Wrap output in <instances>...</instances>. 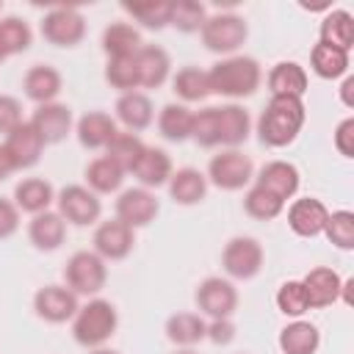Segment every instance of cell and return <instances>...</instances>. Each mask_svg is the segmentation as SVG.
Listing matches in <instances>:
<instances>
[{
  "mask_svg": "<svg viewBox=\"0 0 354 354\" xmlns=\"http://www.w3.org/2000/svg\"><path fill=\"white\" fill-rule=\"evenodd\" d=\"M318 36H321V44L348 53L354 44V17L346 8H329L326 17L321 19Z\"/></svg>",
  "mask_w": 354,
  "mask_h": 354,
  "instance_id": "obj_29",
  "label": "cell"
},
{
  "mask_svg": "<svg viewBox=\"0 0 354 354\" xmlns=\"http://www.w3.org/2000/svg\"><path fill=\"white\" fill-rule=\"evenodd\" d=\"M41 36L55 47H75L86 36V19L72 6H55L41 17Z\"/></svg>",
  "mask_w": 354,
  "mask_h": 354,
  "instance_id": "obj_8",
  "label": "cell"
},
{
  "mask_svg": "<svg viewBox=\"0 0 354 354\" xmlns=\"http://www.w3.org/2000/svg\"><path fill=\"white\" fill-rule=\"evenodd\" d=\"M124 183V171L111 160V158H94L88 166H86V188L94 191L97 196L100 194H113L119 191Z\"/></svg>",
  "mask_w": 354,
  "mask_h": 354,
  "instance_id": "obj_34",
  "label": "cell"
},
{
  "mask_svg": "<svg viewBox=\"0 0 354 354\" xmlns=\"http://www.w3.org/2000/svg\"><path fill=\"white\" fill-rule=\"evenodd\" d=\"M205 19H207V11H205L202 3H196V0H177V3H171V19H169V25H174L177 30L196 33V30H202Z\"/></svg>",
  "mask_w": 354,
  "mask_h": 354,
  "instance_id": "obj_44",
  "label": "cell"
},
{
  "mask_svg": "<svg viewBox=\"0 0 354 354\" xmlns=\"http://www.w3.org/2000/svg\"><path fill=\"white\" fill-rule=\"evenodd\" d=\"M243 210L257 221H271L285 210V202L279 196H274L271 191H266L260 185H252L243 194Z\"/></svg>",
  "mask_w": 354,
  "mask_h": 354,
  "instance_id": "obj_39",
  "label": "cell"
},
{
  "mask_svg": "<svg viewBox=\"0 0 354 354\" xmlns=\"http://www.w3.org/2000/svg\"><path fill=\"white\" fill-rule=\"evenodd\" d=\"M260 80H263V69L252 55H227L207 69L210 94H221L232 100L252 97L260 88Z\"/></svg>",
  "mask_w": 354,
  "mask_h": 354,
  "instance_id": "obj_2",
  "label": "cell"
},
{
  "mask_svg": "<svg viewBox=\"0 0 354 354\" xmlns=\"http://www.w3.org/2000/svg\"><path fill=\"white\" fill-rule=\"evenodd\" d=\"M335 149L343 155V158H351L354 155V119L346 116L337 127H335Z\"/></svg>",
  "mask_w": 354,
  "mask_h": 354,
  "instance_id": "obj_49",
  "label": "cell"
},
{
  "mask_svg": "<svg viewBox=\"0 0 354 354\" xmlns=\"http://www.w3.org/2000/svg\"><path fill=\"white\" fill-rule=\"evenodd\" d=\"M108 282V266L105 260L91 249L75 252L64 266V285L75 296H97Z\"/></svg>",
  "mask_w": 354,
  "mask_h": 354,
  "instance_id": "obj_4",
  "label": "cell"
},
{
  "mask_svg": "<svg viewBox=\"0 0 354 354\" xmlns=\"http://www.w3.org/2000/svg\"><path fill=\"white\" fill-rule=\"evenodd\" d=\"M122 8L141 25L149 30H163L171 19V3H122Z\"/></svg>",
  "mask_w": 354,
  "mask_h": 354,
  "instance_id": "obj_40",
  "label": "cell"
},
{
  "mask_svg": "<svg viewBox=\"0 0 354 354\" xmlns=\"http://www.w3.org/2000/svg\"><path fill=\"white\" fill-rule=\"evenodd\" d=\"M88 354H116V351H113V348H105V346H102V348H88Z\"/></svg>",
  "mask_w": 354,
  "mask_h": 354,
  "instance_id": "obj_52",
  "label": "cell"
},
{
  "mask_svg": "<svg viewBox=\"0 0 354 354\" xmlns=\"http://www.w3.org/2000/svg\"><path fill=\"white\" fill-rule=\"evenodd\" d=\"M33 130L41 136L44 144H58L69 136L72 130V108L64 102H47V105H36L33 116H30Z\"/></svg>",
  "mask_w": 354,
  "mask_h": 354,
  "instance_id": "obj_16",
  "label": "cell"
},
{
  "mask_svg": "<svg viewBox=\"0 0 354 354\" xmlns=\"http://www.w3.org/2000/svg\"><path fill=\"white\" fill-rule=\"evenodd\" d=\"M205 337H207L210 343H216V346H227V343L235 340V324H232L230 318H210Z\"/></svg>",
  "mask_w": 354,
  "mask_h": 354,
  "instance_id": "obj_48",
  "label": "cell"
},
{
  "mask_svg": "<svg viewBox=\"0 0 354 354\" xmlns=\"http://www.w3.org/2000/svg\"><path fill=\"white\" fill-rule=\"evenodd\" d=\"M171 91L183 100V102H199L210 94L207 86V72L199 66H183L174 77H171Z\"/></svg>",
  "mask_w": 354,
  "mask_h": 354,
  "instance_id": "obj_38",
  "label": "cell"
},
{
  "mask_svg": "<svg viewBox=\"0 0 354 354\" xmlns=\"http://www.w3.org/2000/svg\"><path fill=\"white\" fill-rule=\"evenodd\" d=\"M324 235L332 246L351 252L354 249V213L351 210H332L324 224Z\"/></svg>",
  "mask_w": 354,
  "mask_h": 354,
  "instance_id": "obj_42",
  "label": "cell"
},
{
  "mask_svg": "<svg viewBox=\"0 0 354 354\" xmlns=\"http://www.w3.org/2000/svg\"><path fill=\"white\" fill-rule=\"evenodd\" d=\"M174 354H196V351H194V348H177Z\"/></svg>",
  "mask_w": 354,
  "mask_h": 354,
  "instance_id": "obj_53",
  "label": "cell"
},
{
  "mask_svg": "<svg viewBox=\"0 0 354 354\" xmlns=\"http://www.w3.org/2000/svg\"><path fill=\"white\" fill-rule=\"evenodd\" d=\"M304 285V293H307V304L310 310H321V307H329L340 299V290H343V279L335 268H326V266H318V268H310L301 279Z\"/></svg>",
  "mask_w": 354,
  "mask_h": 354,
  "instance_id": "obj_18",
  "label": "cell"
},
{
  "mask_svg": "<svg viewBox=\"0 0 354 354\" xmlns=\"http://www.w3.org/2000/svg\"><path fill=\"white\" fill-rule=\"evenodd\" d=\"M136 66L141 88H160L171 75V58L158 44H141V50L136 53Z\"/></svg>",
  "mask_w": 354,
  "mask_h": 354,
  "instance_id": "obj_19",
  "label": "cell"
},
{
  "mask_svg": "<svg viewBox=\"0 0 354 354\" xmlns=\"http://www.w3.org/2000/svg\"><path fill=\"white\" fill-rule=\"evenodd\" d=\"M100 44L108 58H130L141 50V33L130 22H111L102 30Z\"/></svg>",
  "mask_w": 354,
  "mask_h": 354,
  "instance_id": "obj_31",
  "label": "cell"
},
{
  "mask_svg": "<svg viewBox=\"0 0 354 354\" xmlns=\"http://www.w3.org/2000/svg\"><path fill=\"white\" fill-rule=\"evenodd\" d=\"M55 205H58V216L75 227H88L100 221V213H102L100 196L86 185H64L55 194Z\"/></svg>",
  "mask_w": 354,
  "mask_h": 354,
  "instance_id": "obj_9",
  "label": "cell"
},
{
  "mask_svg": "<svg viewBox=\"0 0 354 354\" xmlns=\"http://www.w3.org/2000/svg\"><path fill=\"white\" fill-rule=\"evenodd\" d=\"M254 185H260V188L271 191L274 196H279L282 202H288V199L296 196V191L301 185V174H299V169L290 160H268L257 171Z\"/></svg>",
  "mask_w": 354,
  "mask_h": 354,
  "instance_id": "obj_17",
  "label": "cell"
},
{
  "mask_svg": "<svg viewBox=\"0 0 354 354\" xmlns=\"http://www.w3.org/2000/svg\"><path fill=\"white\" fill-rule=\"evenodd\" d=\"M205 177L221 191H241L254 177V163L241 149H221L218 155L210 158Z\"/></svg>",
  "mask_w": 354,
  "mask_h": 354,
  "instance_id": "obj_6",
  "label": "cell"
},
{
  "mask_svg": "<svg viewBox=\"0 0 354 354\" xmlns=\"http://www.w3.org/2000/svg\"><path fill=\"white\" fill-rule=\"evenodd\" d=\"M105 80L111 88H116L119 94H130L138 86V66H136V55L130 58H108L105 64Z\"/></svg>",
  "mask_w": 354,
  "mask_h": 354,
  "instance_id": "obj_41",
  "label": "cell"
},
{
  "mask_svg": "<svg viewBox=\"0 0 354 354\" xmlns=\"http://www.w3.org/2000/svg\"><path fill=\"white\" fill-rule=\"evenodd\" d=\"M22 88H25V97L33 100L36 105H47V102H55V97L61 94L64 88V77L55 66H47V64H36L25 72L22 77Z\"/></svg>",
  "mask_w": 354,
  "mask_h": 354,
  "instance_id": "obj_20",
  "label": "cell"
},
{
  "mask_svg": "<svg viewBox=\"0 0 354 354\" xmlns=\"http://www.w3.org/2000/svg\"><path fill=\"white\" fill-rule=\"evenodd\" d=\"M202 44L210 50V53H218V55H232L249 36V28L243 22V17L238 14H230V11H221V14H213L205 19L202 30Z\"/></svg>",
  "mask_w": 354,
  "mask_h": 354,
  "instance_id": "obj_5",
  "label": "cell"
},
{
  "mask_svg": "<svg viewBox=\"0 0 354 354\" xmlns=\"http://www.w3.org/2000/svg\"><path fill=\"white\" fill-rule=\"evenodd\" d=\"M279 351L282 354H315L321 346V332L315 324L310 321H290L282 332H279Z\"/></svg>",
  "mask_w": 354,
  "mask_h": 354,
  "instance_id": "obj_30",
  "label": "cell"
},
{
  "mask_svg": "<svg viewBox=\"0 0 354 354\" xmlns=\"http://www.w3.org/2000/svg\"><path fill=\"white\" fill-rule=\"evenodd\" d=\"M207 321L199 313H174L166 321V337L180 348H194L205 340Z\"/></svg>",
  "mask_w": 354,
  "mask_h": 354,
  "instance_id": "obj_32",
  "label": "cell"
},
{
  "mask_svg": "<svg viewBox=\"0 0 354 354\" xmlns=\"http://www.w3.org/2000/svg\"><path fill=\"white\" fill-rule=\"evenodd\" d=\"M160 205H158V196L149 191V188H127L119 194L116 199V218L124 221L130 230H138V227H147L155 221Z\"/></svg>",
  "mask_w": 354,
  "mask_h": 354,
  "instance_id": "obj_13",
  "label": "cell"
},
{
  "mask_svg": "<svg viewBox=\"0 0 354 354\" xmlns=\"http://www.w3.org/2000/svg\"><path fill=\"white\" fill-rule=\"evenodd\" d=\"M194 301L199 307V315L207 318H232V313L238 310V290L230 279L224 277H207L199 282Z\"/></svg>",
  "mask_w": 354,
  "mask_h": 354,
  "instance_id": "obj_10",
  "label": "cell"
},
{
  "mask_svg": "<svg viewBox=\"0 0 354 354\" xmlns=\"http://www.w3.org/2000/svg\"><path fill=\"white\" fill-rule=\"evenodd\" d=\"M340 100L346 108H354V77L351 75H346L340 83Z\"/></svg>",
  "mask_w": 354,
  "mask_h": 354,
  "instance_id": "obj_50",
  "label": "cell"
},
{
  "mask_svg": "<svg viewBox=\"0 0 354 354\" xmlns=\"http://www.w3.org/2000/svg\"><path fill=\"white\" fill-rule=\"evenodd\" d=\"M326 216H329V207L321 199L301 196V199H293V205L288 207V227L299 238H318L324 235Z\"/></svg>",
  "mask_w": 354,
  "mask_h": 354,
  "instance_id": "obj_15",
  "label": "cell"
},
{
  "mask_svg": "<svg viewBox=\"0 0 354 354\" xmlns=\"http://www.w3.org/2000/svg\"><path fill=\"white\" fill-rule=\"evenodd\" d=\"M75 133H77L80 147H86V149H105L111 144V138L119 133V127H116V119L111 113L88 111V113H83L77 119Z\"/></svg>",
  "mask_w": 354,
  "mask_h": 354,
  "instance_id": "obj_22",
  "label": "cell"
},
{
  "mask_svg": "<svg viewBox=\"0 0 354 354\" xmlns=\"http://www.w3.org/2000/svg\"><path fill=\"white\" fill-rule=\"evenodd\" d=\"M166 185H169V196L177 205H199L207 194V177L199 169H191V166H183V169L171 171Z\"/></svg>",
  "mask_w": 354,
  "mask_h": 354,
  "instance_id": "obj_28",
  "label": "cell"
},
{
  "mask_svg": "<svg viewBox=\"0 0 354 354\" xmlns=\"http://www.w3.org/2000/svg\"><path fill=\"white\" fill-rule=\"evenodd\" d=\"M307 119L304 102L296 97H271L266 111L257 119V136L260 144L271 147V149H282L288 144L296 141V136L301 133Z\"/></svg>",
  "mask_w": 354,
  "mask_h": 354,
  "instance_id": "obj_1",
  "label": "cell"
},
{
  "mask_svg": "<svg viewBox=\"0 0 354 354\" xmlns=\"http://www.w3.org/2000/svg\"><path fill=\"white\" fill-rule=\"evenodd\" d=\"M266 83H268L271 97H296V100H301L304 91H307L310 77H307V72H304L301 64H296V61H279V64L271 66Z\"/></svg>",
  "mask_w": 354,
  "mask_h": 354,
  "instance_id": "obj_23",
  "label": "cell"
},
{
  "mask_svg": "<svg viewBox=\"0 0 354 354\" xmlns=\"http://www.w3.org/2000/svg\"><path fill=\"white\" fill-rule=\"evenodd\" d=\"M0 11H3V3H0Z\"/></svg>",
  "mask_w": 354,
  "mask_h": 354,
  "instance_id": "obj_54",
  "label": "cell"
},
{
  "mask_svg": "<svg viewBox=\"0 0 354 354\" xmlns=\"http://www.w3.org/2000/svg\"><path fill=\"white\" fill-rule=\"evenodd\" d=\"M53 202H55V188L44 177H25L14 185V205L19 207V213L36 216L50 210Z\"/></svg>",
  "mask_w": 354,
  "mask_h": 354,
  "instance_id": "obj_25",
  "label": "cell"
},
{
  "mask_svg": "<svg viewBox=\"0 0 354 354\" xmlns=\"http://www.w3.org/2000/svg\"><path fill=\"white\" fill-rule=\"evenodd\" d=\"M11 171H14V169H11V160H8V155H6L3 147H0V180H6Z\"/></svg>",
  "mask_w": 354,
  "mask_h": 354,
  "instance_id": "obj_51",
  "label": "cell"
},
{
  "mask_svg": "<svg viewBox=\"0 0 354 354\" xmlns=\"http://www.w3.org/2000/svg\"><path fill=\"white\" fill-rule=\"evenodd\" d=\"M221 268L232 279H252L263 268V246L257 238L235 235L221 249Z\"/></svg>",
  "mask_w": 354,
  "mask_h": 354,
  "instance_id": "obj_7",
  "label": "cell"
},
{
  "mask_svg": "<svg viewBox=\"0 0 354 354\" xmlns=\"http://www.w3.org/2000/svg\"><path fill=\"white\" fill-rule=\"evenodd\" d=\"M33 44V30L19 17H3L0 19V64L17 53H25Z\"/></svg>",
  "mask_w": 354,
  "mask_h": 354,
  "instance_id": "obj_36",
  "label": "cell"
},
{
  "mask_svg": "<svg viewBox=\"0 0 354 354\" xmlns=\"http://www.w3.org/2000/svg\"><path fill=\"white\" fill-rule=\"evenodd\" d=\"M274 301H277V310H279L282 315H288V318H301V315L310 310L301 279H288V282H282V285L277 288Z\"/></svg>",
  "mask_w": 354,
  "mask_h": 354,
  "instance_id": "obj_43",
  "label": "cell"
},
{
  "mask_svg": "<svg viewBox=\"0 0 354 354\" xmlns=\"http://www.w3.org/2000/svg\"><path fill=\"white\" fill-rule=\"evenodd\" d=\"M0 147H3V152L8 155L11 169H14V171H22V169H33V166L41 160V152H44L47 144L41 141V136L33 130L30 122H22V124H17V127L6 136V141H3Z\"/></svg>",
  "mask_w": 354,
  "mask_h": 354,
  "instance_id": "obj_11",
  "label": "cell"
},
{
  "mask_svg": "<svg viewBox=\"0 0 354 354\" xmlns=\"http://www.w3.org/2000/svg\"><path fill=\"white\" fill-rule=\"evenodd\" d=\"M119 326V313L108 299H88L72 318V337L83 348H102Z\"/></svg>",
  "mask_w": 354,
  "mask_h": 354,
  "instance_id": "obj_3",
  "label": "cell"
},
{
  "mask_svg": "<svg viewBox=\"0 0 354 354\" xmlns=\"http://www.w3.org/2000/svg\"><path fill=\"white\" fill-rule=\"evenodd\" d=\"M171 158L160 147H147L138 163L133 166V177L141 183V188H158L166 185L171 177Z\"/></svg>",
  "mask_w": 354,
  "mask_h": 354,
  "instance_id": "obj_27",
  "label": "cell"
},
{
  "mask_svg": "<svg viewBox=\"0 0 354 354\" xmlns=\"http://www.w3.org/2000/svg\"><path fill=\"white\" fill-rule=\"evenodd\" d=\"M310 69H313L318 77H324V80L346 77V75H348V53L318 41V44L313 47V53H310Z\"/></svg>",
  "mask_w": 354,
  "mask_h": 354,
  "instance_id": "obj_35",
  "label": "cell"
},
{
  "mask_svg": "<svg viewBox=\"0 0 354 354\" xmlns=\"http://www.w3.org/2000/svg\"><path fill=\"white\" fill-rule=\"evenodd\" d=\"M22 105L17 97H8V94H0V133H11L17 124H22Z\"/></svg>",
  "mask_w": 354,
  "mask_h": 354,
  "instance_id": "obj_46",
  "label": "cell"
},
{
  "mask_svg": "<svg viewBox=\"0 0 354 354\" xmlns=\"http://www.w3.org/2000/svg\"><path fill=\"white\" fill-rule=\"evenodd\" d=\"M116 119L127 127V133H141L152 124L155 119V108L152 100L144 91H130V94H119L116 100Z\"/></svg>",
  "mask_w": 354,
  "mask_h": 354,
  "instance_id": "obj_24",
  "label": "cell"
},
{
  "mask_svg": "<svg viewBox=\"0 0 354 354\" xmlns=\"http://www.w3.org/2000/svg\"><path fill=\"white\" fill-rule=\"evenodd\" d=\"M19 230V207L14 205V199L0 196V241L11 238Z\"/></svg>",
  "mask_w": 354,
  "mask_h": 354,
  "instance_id": "obj_47",
  "label": "cell"
},
{
  "mask_svg": "<svg viewBox=\"0 0 354 354\" xmlns=\"http://www.w3.org/2000/svg\"><path fill=\"white\" fill-rule=\"evenodd\" d=\"M144 149H147V144H144L136 133L119 130V133L111 138V144L105 147V158H111V160L127 174V171H133V166L138 163V158L144 155Z\"/></svg>",
  "mask_w": 354,
  "mask_h": 354,
  "instance_id": "obj_37",
  "label": "cell"
},
{
  "mask_svg": "<svg viewBox=\"0 0 354 354\" xmlns=\"http://www.w3.org/2000/svg\"><path fill=\"white\" fill-rule=\"evenodd\" d=\"M28 238L41 252H55L66 238V221L58 216V210L36 213L28 224Z\"/></svg>",
  "mask_w": 354,
  "mask_h": 354,
  "instance_id": "obj_26",
  "label": "cell"
},
{
  "mask_svg": "<svg viewBox=\"0 0 354 354\" xmlns=\"http://www.w3.org/2000/svg\"><path fill=\"white\" fill-rule=\"evenodd\" d=\"M191 138L199 147H218V116H216V108H205V111L194 113Z\"/></svg>",
  "mask_w": 354,
  "mask_h": 354,
  "instance_id": "obj_45",
  "label": "cell"
},
{
  "mask_svg": "<svg viewBox=\"0 0 354 354\" xmlns=\"http://www.w3.org/2000/svg\"><path fill=\"white\" fill-rule=\"evenodd\" d=\"M94 252L108 263V260H124L133 246H136V230H130L124 221L119 218H108L100 221L94 230Z\"/></svg>",
  "mask_w": 354,
  "mask_h": 354,
  "instance_id": "obj_14",
  "label": "cell"
},
{
  "mask_svg": "<svg viewBox=\"0 0 354 354\" xmlns=\"http://www.w3.org/2000/svg\"><path fill=\"white\" fill-rule=\"evenodd\" d=\"M80 301L66 285H44L33 296V310L47 324H66L75 318Z\"/></svg>",
  "mask_w": 354,
  "mask_h": 354,
  "instance_id": "obj_12",
  "label": "cell"
},
{
  "mask_svg": "<svg viewBox=\"0 0 354 354\" xmlns=\"http://www.w3.org/2000/svg\"><path fill=\"white\" fill-rule=\"evenodd\" d=\"M216 116H218V147L224 149H238L249 133H252V119H249V111L243 105H221L216 108Z\"/></svg>",
  "mask_w": 354,
  "mask_h": 354,
  "instance_id": "obj_21",
  "label": "cell"
},
{
  "mask_svg": "<svg viewBox=\"0 0 354 354\" xmlns=\"http://www.w3.org/2000/svg\"><path fill=\"white\" fill-rule=\"evenodd\" d=\"M191 127H194V111L188 105H180V102H169L160 108L158 113V130L166 141H188L191 138Z\"/></svg>",
  "mask_w": 354,
  "mask_h": 354,
  "instance_id": "obj_33",
  "label": "cell"
}]
</instances>
